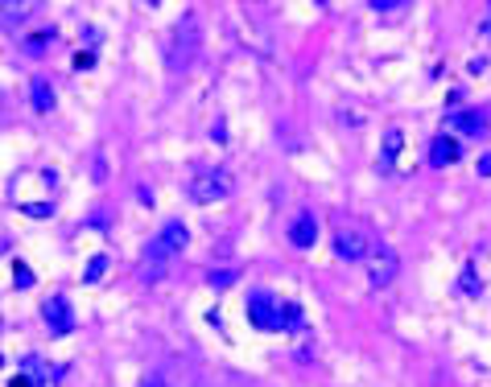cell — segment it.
<instances>
[{"label":"cell","mask_w":491,"mask_h":387,"mask_svg":"<svg viewBox=\"0 0 491 387\" xmlns=\"http://www.w3.org/2000/svg\"><path fill=\"white\" fill-rule=\"evenodd\" d=\"M335 248H339V256L343 259H372L376 256V239L363 231V227H339V235H335Z\"/></svg>","instance_id":"1"},{"label":"cell","mask_w":491,"mask_h":387,"mask_svg":"<svg viewBox=\"0 0 491 387\" xmlns=\"http://www.w3.org/2000/svg\"><path fill=\"white\" fill-rule=\"evenodd\" d=\"M248 309H252L256 326H265V330H277V326H285V321H281V305L272 301L268 293H256V297L248 301Z\"/></svg>","instance_id":"2"},{"label":"cell","mask_w":491,"mask_h":387,"mask_svg":"<svg viewBox=\"0 0 491 387\" xmlns=\"http://www.w3.org/2000/svg\"><path fill=\"white\" fill-rule=\"evenodd\" d=\"M227 190H231V177H227V173H203V177L194 181V198H198V202L223 198Z\"/></svg>","instance_id":"3"},{"label":"cell","mask_w":491,"mask_h":387,"mask_svg":"<svg viewBox=\"0 0 491 387\" xmlns=\"http://www.w3.org/2000/svg\"><path fill=\"white\" fill-rule=\"evenodd\" d=\"M367 272H372V284H376V289H384V284L397 276V256H393V252H376Z\"/></svg>","instance_id":"4"},{"label":"cell","mask_w":491,"mask_h":387,"mask_svg":"<svg viewBox=\"0 0 491 387\" xmlns=\"http://www.w3.org/2000/svg\"><path fill=\"white\" fill-rule=\"evenodd\" d=\"M182 248H186V227H182V222H170V227L161 231V239L153 243V256L166 259V252H182Z\"/></svg>","instance_id":"5"},{"label":"cell","mask_w":491,"mask_h":387,"mask_svg":"<svg viewBox=\"0 0 491 387\" xmlns=\"http://www.w3.org/2000/svg\"><path fill=\"white\" fill-rule=\"evenodd\" d=\"M430 161H434V165H454V161H458V140L438 136V140H434V149H430Z\"/></svg>","instance_id":"6"},{"label":"cell","mask_w":491,"mask_h":387,"mask_svg":"<svg viewBox=\"0 0 491 387\" xmlns=\"http://www.w3.org/2000/svg\"><path fill=\"white\" fill-rule=\"evenodd\" d=\"M314 235H318V231H314V218H298V222H293V231H289V239H293L298 248H310Z\"/></svg>","instance_id":"7"},{"label":"cell","mask_w":491,"mask_h":387,"mask_svg":"<svg viewBox=\"0 0 491 387\" xmlns=\"http://www.w3.org/2000/svg\"><path fill=\"white\" fill-rule=\"evenodd\" d=\"M483 120H488L483 112H462V116H458L454 124H458V128H462V132H483V128H488Z\"/></svg>","instance_id":"8"},{"label":"cell","mask_w":491,"mask_h":387,"mask_svg":"<svg viewBox=\"0 0 491 387\" xmlns=\"http://www.w3.org/2000/svg\"><path fill=\"white\" fill-rule=\"evenodd\" d=\"M479 173H483V177H491V153L483 157V161H479Z\"/></svg>","instance_id":"9"},{"label":"cell","mask_w":491,"mask_h":387,"mask_svg":"<svg viewBox=\"0 0 491 387\" xmlns=\"http://www.w3.org/2000/svg\"><path fill=\"white\" fill-rule=\"evenodd\" d=\"M483 33L491 38V8H488V21H483Z\"/></svg>","instance_id":"10"},{"label":"cell","mask_w":491,"mask_h":387,"mask_svg":"<svg viewBox=\"0 0 491 387\" xmlns=\"http://www.w3.org/2000/svg\"><path fill=\"white\" fill-rule=\"evenodd\" d=\"M145 387H166V384H145Z\"/></svg>","instance_id":"11"}]
</instances>
